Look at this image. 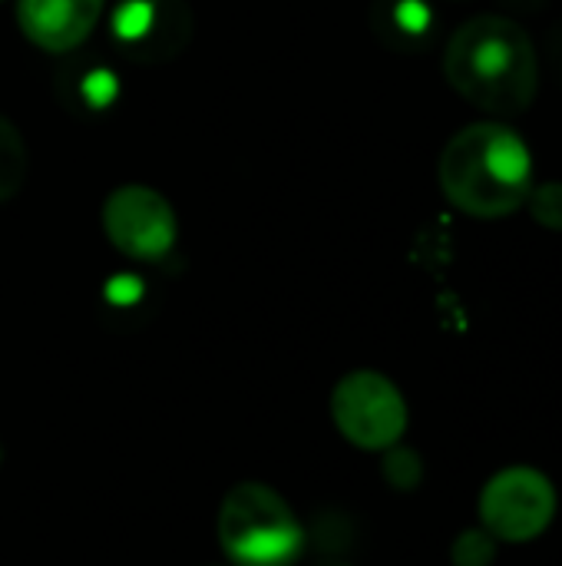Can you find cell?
Here are the masks:
<instances>
[{"label":"cell","instance_id":"6da1fadb","mask_svg":"<svg viewBox=\"0 0 562 566\" xmlns=\"http://www.w3.org/2000/svg\"><path fill=\"white\" fill-rule=\"evenodd\" d=\"M444 76L477 109L494 116H520L540 93L537 43L510 17H470L447 40Z\"/></svg>","mask_w":562,"mask_h":566},{"label":"cell","instance_id":"7a4b0ae2","mask_svg":"<svg viewBox=\"0 0 562 566\" xmlns=\"http://www.w3.org/2000/svg\"><path fill=\"white\" fill-rule=\"evenodd\" d=\"M437 179L454 209L474 219H507L533 189L530 146L503 123H470L447 139Z\"/></svg>","mask_w":562,"mask_h":566},{"label":"cell","instance_id":"3957f363","mask_svg":"<svg viewBox=\"0 0 562 566\" xmlns=\"http://www.w3.org/2000/svg\"><path fill=\"white\" fill-rule=\"evenodd\" d=\"M215 534L235 566H295L305 551V531L288 501L258 481H242L222 497Z\"/></svg>","mask_w":562,"mask_h":566},{"label":"cell","instance_id":"277c9868","mask_svg":"<svg viewBox=\"0 0 562 566\" xmlns=\"http://www.w3.org/2000/svg\"><path fill=\"white\" fill-rule=\"evenodd\" d=\"M331 418L348 444L361 451H388L401 444L407 431V401L388 375L361 368L335 385Z\"/></svg>","mask_w":562,"mask_h":566},{"label":"cell","instance_id":"5b68a950","mask_svg":"<svg viewBox=\"0 0 562 566\" xmlns=\"http://www.w3.org/2000/svg\"><path fill=\"white\" fill-rule=\"evenodd\" d=\"M480 524L494 541L530 544L556 517V488L537 468H507L480 491Z\"/></svg>","mask_w":562,"mask_h":566},{"label":"cell","instance_id":"8992f818","mask_svg":"<svg viewBox=\"0 0 562 566\" xmlns=\"http://www.w3.org/2000/svg\"><path fill=\"white\" fill-rule=\"evenodd\" d=\"M103 232L113 249L136 262H159L172 252L179 222L162 192L142 182L119 186L103 202Z\"/></svg>","mask_w":562,"mask_h":566},{"label":"cell","instance_id":"52a82bcc","mask_svg":"<svg viewBox=\"0 0 562 566\" xmlns=\"http://www.w3.org/2000/svg\"><path fill=\"white\" fill-rule=\"evenodd\" d=\"M103 10L106 0H17V23L33 46L70 53L96 30Z\"/></svg>","mask_w":562,"mask_h":566},{"label":"cell","instance_id":"ba28073f","mask_svg":"<svg viewBox=\"0 0 562 566\" xmlns=\"http://www.w3.org/2000/svg\"><path fill=\"white\" fill-rule=\"evenodd\" d=\"M381 474H384V481H388L394 491H414V488L424 481V461H421L417 451L394 444V448H388V454H384Z\"/></svg>","mask_w":562,"mask_h":566},{"label":"cell","instance_id":"9c48e42d","mask_svg":"<svg viewBox=\"0 0 562 566\" xmlns=\"http://www.w3.org/2000/svg\"><path fill=\"white\" fill-rule=\"evenodd\" d=\"M26 169V153L17 129L0 116V196H10Z\"/></svg>","mask_w":562,"mask_h":566},{"label":"cell","instance_id":"30bf717a","mask_svg":"<svg viewBox=\"0 0 562 566\" xmlns=\"http://www.w3.org/2000/svg\"><path fill=\"white\" fill-rule=\"evenodd\" d=\"M156 7L149 0H123L113 10V30L119 40H142L152 30Z\"/></svg>","mask_w":562,"mask_h":566},{"label":"cell","instance_id":"8fae6325","mask_svg":"<svg viewBox=\"0 0 562 566\" xmlns=\"http://www.w3.org/2000/svg\"><path fill=\"white\" fill-rule=\"evenodd\" d=\"M454 566H490L497 560V541L480 527V531H464L454 547H450Z\"/></svg>","mask_w":562,"mask_h":566},{"label":"cell","instance_id":"7c38bea8","mask_svg":"<svg viewBox=\"0 0 562 566\" xmlns=\"http://www.w3.org/2000/svg\"><path fill=\"white\" fill-rule=\"evenodd\" d=\"M527 206H530V216L543 226V229H553L562 232V182H540L530 189L527 196Z\"/></svg>","mask_w":562,"mask_h":566},{"label":"cell","instance_id":"4fadbf2b","mask_svg":"<svg viewBox=\"0 0 562 566\" xmlns=\"http://www.w3.org/2000/svg\"><path fill=\"white\" fill-rule=\"evenodd\" d=\"M116 90H119V83H116V73H109V70H93L79 83V93L93 109H106L116 99Z\"/></svg>","mask_w":562,"mask_h":566},{"label":"cell","instance_id":"5bb4252c","mask_svg":"<svg viewBox=\"0 0 562 566\" xmlns=\"http://www.w3.org/2000/svg\"><path fill=\"white\" fill-rule=\"evenodd\" d=\"M142 295V282L136 275H113L106 282V298L116 305H132Z\"/></svg>","mask_w":562,"mask_h":566},{"label":"cell","instance_id":"9a60e30c","mask_svg":"<svg viewBox=\"0 0 562 566\" xmlns=\"http://www.w3.org/2000/svg\"><path fill=\"white\" fill-rule=\"evenodd\" d=\"M394 17H397V23H401L404 30H411V33H421V30L431 23V10H427L421 0H401L397 10H394Z\"/></svg>","mask_w":562,"mask_h":566}]
</instances>
